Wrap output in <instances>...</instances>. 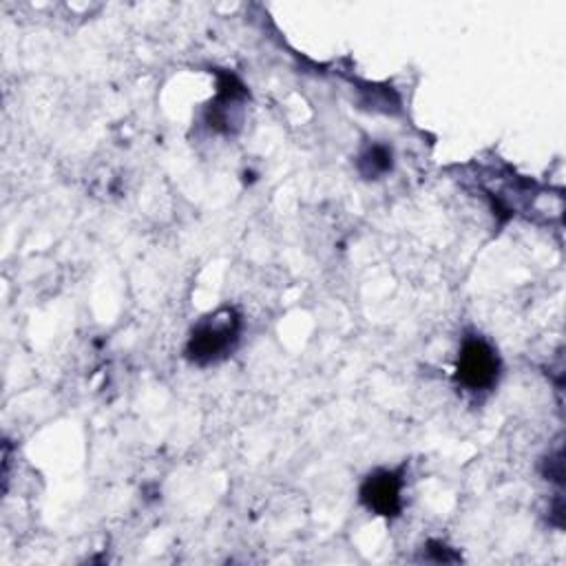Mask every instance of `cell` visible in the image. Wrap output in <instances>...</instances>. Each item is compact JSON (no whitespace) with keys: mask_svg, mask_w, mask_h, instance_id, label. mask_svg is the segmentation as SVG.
I'll list each match as a JSON object with an SVG mask.
<instances>
[{"mask_svg":"<svg viewBox=\"0 0 566 566\" xmlns=\"http://www.w3.org/2000/svg\"><path fill=\"white\" fill-rule=\"evenodd\" d=\"M241 321L232 310H221L203 318L190 334L186 356L197 365H210L232 352L239 340Z\"/></svg>","mask_w":566,"mask_h":566,"instance_id":"obj_1","label":"cell"},{"mask_svg":"<svg viewBox=\"0 0 566 566\" xmlns=\"http://www.w3.org/2000/svg\"><path fill=\"white\" fill-rule=\"evenodd\" d=\"M497 374L500 358L495 349L480 336L464 338L455 360V380L471 391H482L495 385Z\"/></svg>","mask_w":566,"mask_h":566,"instance_id":"obj_2","label":"cell"},{"mask_svg":"<svg viewBox=\"0 0 566 566\" xmlns=\"http://www.w3.org/2000/svg\"><path fill=\"white\" fill-rule=\"evenodd\" d=\"M402 478L396 471H376L365 478L360 486V502L382 515V517H394L400 513L402 506Z\"/></svg>","mask_w":566,"mask_h":566,"instance_id":"obj_3","label":"cell"},{"mask_svg":"<svg viewBox=\"0 0 566 566\" xmlns=\"http://www.w3.org/2000/svg\"><path fill=\"white\" fill-rule=\"evenodd\" d=\"M394 164V155L391 148L385 144H374L367 150L360 153L358 157V172L365 179H378L382 175H387L391 170Z\"/></svg>","mask_w":566,"mask_h":566,"instance_id":"obj_4","label":"cell"}]
</instances>
